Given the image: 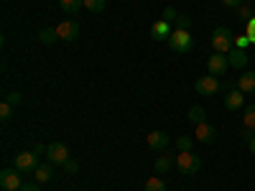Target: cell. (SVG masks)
<instances>
[{"instance_id":"cell-35","label":"cell","mask_w":255,"mask_h":191,"mask_svg":"<svg viewBox=\"0 0 255 191\" xmlns=\"http://www.w3.org/2000/svg\"><path fill=\"white\" fill-rule=\"evenodd\" d=\"M46 151H49V145H44V143H36L33 145V153L36 156H46Z\"/></svg>"},{"instance_id":"cell-4","label":"cell","mask_w":255,"mask_h":191,"mask_svg":"<svg viewBox=\"0 0 255 191\" xmlns=\"http://www.w3.org/2000/svg\"><path fill=\"white\" fill-rule=\"evenodd\" d=\"M194 90L199 92V97H212V95H217L220 90H222V82L217 79V77H199L197 82H194Z\"/></svg>"},{"instance_id":"cell-13","label":"cell","mask_w":255,"mask_h":191,"mask_svg":"<svg viewBox=\"0 0 255 191\" xmlns=\"http://www.w3.org/2000/svg\"><path fill=\"white\" fill-rule=\"evenodd\" d=\"M33 179L38 181V184H49L51 179H54V163H38V168L33 171Z\"/></svg>"},{"instance_id":"cell-18","label":"cell","mask_w":255,"mask_h":191,"mask_svg":"<svg viewBox=\"0 0 255 191\" xmlns=\"http://www.w3.org/2000/svg\"><path fill=\"white\" fill-rule=\"evenodd\" d=\"M59 8L69 15H77L79 8H84V0H59Z\"/></svg>"},{"instance_id":"cell-23","label":"cell","mask_w":255,"mask_h":191,"mask_svg":"<svg viewBox=\"0 0 255 191\" xmlns=\"http://www.w3.org/2000/svg\"><path fill=\"white\" fill-rule=\"evenodd\" d=\"M38 38H41V44H54V41L59 38V33H56V28H44L38 33Z\"/></svg>"},{"instance_id":"cell-1","label":"cell","mask_w":255,"mask_h":191,"mask_svg":"<svg viewBox=\"0 0 255 191\" xmlns=\"http://www.w3.org/2000/svg\"><path fill=\"white\" fill-rule=\"evenodd\" d=\"M212 49L217 54H230L235 49V36H232V31L225 28V26L215 28V33H212Z\"/></svg>"},{"instance_id":"cell-28","label":"cell","mask_w":255,"mask_h":191,"mask_svg":"<svg viewBox=\"0 0 255 191\" xmlns=\"http://www.w3.org/2000/svg\"><path fill=\"white\" fill-rule=\"evenodd\" d=\"M13 117V104L3 99V104H0V120H10Z\"/></svg>"},{"instance_id":"cell-21","label":"cell","mask_w":255,"mask_h":191,"mask_svg":"<svg viewBox=\"0 0 255 191\" xmlns=\"http://www.w3.org/2000/svg\"><path fill=\"white\" fill-rule=\"evenodd\" d=\"M105 5H108V0H84V8L90 13H102Z\"/></svg>"},{"instance_id":"cell-32","label":"cell","mask_w":255,"mask_h":191,"mask_svg":"<svg viewBox=\"0 0 255 191\" xmlns=\"http://www.w3.org/2000/svg\"><path fill=\"white\" fill-rule=\"evenodd\" d=\"M235 46H238V49H245V51H248V46H250V38H248L245 33H243V36H238V38H235Z\"/></svg>"},{"instance_id":"cell-36","label":"cell","mask_w":255,"mask_h":191,"mask_svg":"<svg viewBox=\"0 0 255 191\" xmlns=\"http://www.w3.org/2000/svg\"><path fill=\"white\" fill-rule=\"evenodd\" d=\"M243 3H245V0H222V5H225V8H240Z\"/></svg>"},{"instance_id":"cell-30","label":"cell","mask_w":255,"mask_h":191,"mask_svg":"<svg viewBox=\"0 0 255 191\" xmlns=\"http://www.w3.org/2000/svg\"><path fill=\"white\" fill-rule=\"evenodd\" d=\"M5 102H10L13 107H18V104L23 102V95H20V92H8V95H5Z\"/></svg>"},{"instance_id":"cell-22","label":"cell","mask_w":255,"mask_h":191,"mask_svg":"<svg viewBox=\"0 0 255 191\" xmlns=\"http://www.w3.org/2000/svg\"><path fill=\"white\" fill-rule=\"evenodd\" d=\"M176 18H179V10L174 5H166L163 13H161V20H166V23H176Z\"/></svg>"},{"instance_id":"cell-11","label":"cell","mask_w":255,"mask_h":191,"mask_svg":"<svg viewBox=\"0 0 255 191\" xmlns=\"http://www.w3.org/2000/svg\"><path fill=\"white\" fill-rule=\"evenodd\" d=\"M225 107H227L230 112L243 110V107H245V97H243V92H240V90H230V92L225 95Z\"/></svg>"},{"instance_id":"cell-27","label":"cell","mask_w":255,"mask_h":191,"mask_svg":"<svg viewBox=\"0 0 255 191\" xmlns=\"http://www.w3.org/2000/svg\"><path fill=\"white\" fill-rule=\"evenodd\" d=\"M250 18H253V10H250V8H248L245 3H243V5L238 8V20H240V23H248Z\"/></svg>"},{"instance_id":"cell-33","label":"cell","mask_w":255,"mask_h":191,"mask_svg":"<svg viewBox=\"0 0 255 191\" xmlns=\"http://www.w3.org/2000/svg\"><path fill=\"white\" fill-rule=\"evenodd\" d=\"M64 171H67V174H77V171H79V163L69 158L67 163H64Z\"/></svg>"},{"instance_id":"cell-20","label":"cell","mask_w":255,"mask_h":191,"mask_svg":"<svg viewBox=\"0 0 255 191\" xmlns=\"http://www.w3.org/2000/svg\"><path fill=\"white\" fill-rule=\"evenodd\" d=\"M243 127H253L255 130V104L243 107Z\"/></svg>"},{"instance_id":"cell-37","label":"cell","mask_w":255,"mask_h":191,"mask_svg":"<svg viewBox=\"0 0 255 191\" xmlns=\"http://www.w3.org/2000/svg\"><path fill=\"white\" fill-rule=\"evenodd\" d=\"M248 148H250V153H253V156H255V138H253V140H250V143H248Z\"/></svg>"},{"instance_id":"cell-31","label":"cell","mask_w":255,"mask_h":191,"mask_svg":"<svg viewBox=\"0 0 255 191\" xmlns=\"http://www.w3.org/2000/svg\"><path fill=\"white\" fill-rule=\"evenodd\" d=\"M253 138H255V133H253V127H243V133H240V140H243V143L248 145V143H250Z\"/></svg>"},{"instance_id":"cell-16","label":"cell","mask_w":255,"mask_h":191,"mask_svg":"<svg viewBox=\"0 0 255 191\" xmlns=\"http://www.w3.org/2000/svg\"><path fill=\"white\" fill-rule=\"evenodd\" d=\"M238 90L243 95H255V72H245L238 79Z\"/></svg>"},{"instance_id":"cell-17","label":"cell","mask_w":255,"mask_h":191,"mask_svg":"<svg viewBox=\"0 0 255 191\" xmlns=\"http://www.w3.org/2000/svg\"><path fill=\"white\" fill-rule=\"evenodd\" d=\"M174 163H176V158H174V156L163 153L161 158H156L153 168H156V174H166V171H171V166H174Z\"/></svg>"},{"instance_id":"cell-25","label":"cell","mask_w":255,"mask_h":191,"mask_svg":"<svg viewBox=\"0 0 255 191\" xmlns=\"http://www.w3.org/2000/svg\"><path fill=\"white\" fill-rule=\"evenodd\" d=\"M145 191H166V184H163L158 176H153V179L145 181Z\"/></svg>"},{"instance_id":"cell-15","label":"cell","mask_w":255,"mask_h":191,"mask_svg":"<svg viewBox=\"0 0 255 191\" xmlns=\"http://www.w3.org/2000/svg\"><path fill=\"white\" fill-rule=\"evenodd\" d=\"M227 61H230V67H235V69H243V67H248V51L245 49H232L230 54H227Z\"/></svg>"},{"instance_id":"cell-7","label":"cell","mask_w":255,"mask_h":191,"mask_svg":"<svg viewBox=\"0 0 255 191\" xmlns=\"http://www.w3.org/2000/svg\"><path fill=\"white\" fill-rule=\"evenodd\" d=\"M207 69H209V74L212 77H225V72L230 69V61H227V54H212L209 59H207Z\"/></svg>"},{"instance_id":"cell-9","label":"cell","mask_w":255,"mask_h":191,"mask_svg":"<svg viewBox=\"0 0 255 191\" xmlns=\"http://www.w3.org/2000/svg\"><path fill=\"white\" fill-rule=\"evenodd\" d=\"M194 140L204 143V145H212L217 140V130H215V125H209L207 120L197 125V130H194Z\"/></svg>"},{"instance_id":"cell-5","label":"cell","mask_w":255,"mask_h":191,"mask_svg":"<svg viewBox=\"0 0 255 191\" xmlns=\"http://www.w3.org/2000/svg\"><path fill=\"white\" fill-rule=\"evenodd\" d=\"M26 181L20 179V171L18 168H5L3 174H0V186H3V191H20V186H23Z\"/></svg>"},{"instance_id":"cell-19","label":"cell","mask_w":255,"mask_h":191,"mask_svg":"<svg viewBox=\"0 0 255 191\" xmlns=\"http://www.w3.org/2000/svg\"><path fill=\"white\" fill-rule=\"evenodd\" d=\"M186 117H189V122H191V125H194V127H197L199 122H204V117H207V112H204V107H199V104H194V107H191V110H189V115H186Z\"/></svg>"},{"instance_id":"cell-12","label":"cell","mask_w":255,"mask_h":191,"mask_svg":"<svg viewBox=\"0 0 255 191\" xmlns=\"http://www.w3.org/2000/svg\"><path fill=\"white\" fill-rule=\"evenodd\" d=\"M174 33L171 23H166V20H156V23L151 26V38L153 41H168V36Z\"/></svg>"},{"instance_id":"cell-10","label":"cell","mask_w":255,"mask_h":191,"mask_svg":"<svg viewBox=\"0 0 255 191\" xmlns=\"http://www.w3.org/2000/svg\"><path fill=\"white\" fill-rule=\"evenodd\" d=\"M56 33L61 41H77L79 38V23L77 20H61L56 26Z\"/></svg>"},{"instance_id":"cell-2","label":"cell","mask_w":255,"mask_h":191,"mask_svg":"<svg viewBox=\"0 0 255 191\" xmlns=\"http://www.w3.org/2000/svg\"><path fill=\"white\" fill-rule=\"evenodd\" d=\"M176 166H179V174H184V176H197V174L202 171V158L194 156L191 151H184V153L176 156Z\"/></svg>"},{"instance_id":"cell-8","label":"cell","mask_w":255,"mask_h":191,"mask_svg":"<svg viewBox=\"0 0 255 191\" xmlns=\"http://www.w3.org/2000/svg\"><path fill=\"white\" fill-rule=\"evenodd\" d=\"M15 168L20 174H33L38 168V156L33 151H26V153H18L15 156Z\"/></svg>"},{"instance_id":"cell-3","label":"cell","mask_w":255,"mask_h":191,"mask_svg":"<svg viewBox=\"0 0 255 191\" xmlns=\"http://www.w3.org/2000/svg\"><path fill=\"white\" fill-rule=\"evenodd\" d=\"M191 44H194V38H191V33H189V31L174 28V33L168 36V49H171V51L186 54V51H191Z\"/></svg>"},{"instance_id":"cell-14","label":"cell","mask_w":255,"mask_h":191,"mask_svg":"<svg viewBox=\"0 0 255 191\" xmlns=\"http://www.w3.org/2000/svg\"><path fill=\"white\" fill-rule=\"evenodd\" d=\"M148 145H151L153 151H166V148H168V135H166L163 130L148 133Z\"/></svg>"},{"instance_id":"cell-34","label":"cell","mask_w":255,"mask_h":191,"mask_svg":"<svg viewBox=\"0 0 255 191\" xmlns=\"http://www.w3.org/2000/svg\"><path fill=\"white\" fill-rule=\"evenodd\" d=\"M20 191H41V184L38 181H26L23 186H20Z\"/></svg>"},{"instance_id":"cell-24","label":"cell","mask_w":255,"mask_h":191,"mask_svg":"<svg viewBox=\"0 0 255 191\" xmlns=\"http://www.w3.org/2000/svg\"><path fill=\"white\" fill-rule=\"evenodd\" d=\"M176 148H179V153H184V151H191V148H194V138H189V135H179V140H176Z\"/></svg>"},{"instance_id":"cell-26","label":"cell","mask_w":255,"mask_h":191,"mask_svg":"<svg viewBox=\"0 0 255 191\" xmlns=\"http://www.w3.org/2000/svg\"><path fill=\"white\" fill-rule=\"evenodd\" d=\"M176 28H181V31H189L191 28V18L186 15V13H179V18H176V23H174Z\"/></svg>"},{"instance_id":"cell-29","label":"cell","mask_w":255,"mask_h":191,"mask_svg":"<svg viewBox=\"0 0 255 191\" xmlns=\"http://www.w3.org/2000/svg\"><path fill=\"white\" fill-rule=\"evenodd\" d=\"M245 36L250 38V44H255V15L248 20V23H245Z\"/></svg>"},{"instance_id":"cell-6","label":"cell","mask_w":255,"mask_h":191,"mask_svg":"<svg viewBox=\"0 0 255 191\" xmlns=\"http://www.w3.org/2000/svg\"><path fill=\"white\" fill-rule=\"evenodd\" d=\"M46 161L49 163H56V166H64L69 161V148L64 143H49V151H46Z\"/></svg>"}]
</instances>
